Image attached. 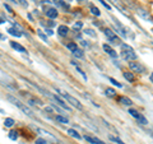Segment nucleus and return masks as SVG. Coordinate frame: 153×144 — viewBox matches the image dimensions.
<instances>
[{
    "label": "nucleus",
    "mask_w": 153,
    "mask_h": 144,
    "mask_svg": "<svg viewBox=\"0 0 153 144\" xmlns=\"http://www.w3.org/2000/svg\"><path fill=\"white\" fill-rule=\"evenodd\" d=\"M121 57L126 61H135L137 59V54L134 52V50L126 43H121Z\"/></svg>",
    "instance_id": "f257e3e1"
},
{
    "label": "nucleus",
    "mask_w": 153,
    "mask_h": 144,
    "mask_svg": "<svg viewBox=\"0 0 153 144\" xmlns=\"http://www.w3.org/2000/svg\"><path fill=\"white\" fill-rule=\"evenodd\" d=\"M8 99H9V101L12 102V103H13L14 106H17V107L19 108L20 111H22L23 114H26V115L27 116H29V117H32V119H33L35 117V115H33V111L31 110V108L28 107V106H26L24 103H22V102L19 101V99H17V98H14V97H12V96H8Z\"/></svg>",
    "instance_id": "f03ea898"
},
{
    "label": "nucleus",
    "mask_w": 153,
    "mask_h": 144,
    "mask_svg": "<svg viewBox=\"0 0 153 144\" xmlns=\"http://www.w3.org/2000/svg\"><path fill=\"white\" fill-rule=\"evenodd\" d=\"M56 92H59V93H60V95L63 96L64 98H65V99H66L68 102H69L70 105H72V106H74V107H76V108H78V110H82V108H83V106H82V103H81V102H79L76 98H74V97H73V96L68 95L66 92H64V91L59 89V88H56Z\"/></svg>",
    "instance_id": "7ed1b4c3"
},
{
    "label": "nucleus",
    "mask_w": 153,
    "mask_h": 144,
    "mask_svg": "<svg viewBox=\"0 0 153 144\" xmlns=\"http://www.w3.org/2000/svg\"><path fill=\"white\" fill-rule=\"evenodd\" d=\"M105 36L108 39V41H110L111 43H114V45H121V40L119 39V37L116 36V34L114 33L111 29H108V28H106L105 29Z\"/></svg>",
    "instance_id": "20e7f679"
},
{
    "label": "nucleus",
    "mask_w": 153,
    "mask_h": 144,
    "mask_svg": "<svg viewBox=\"0 0 153 144\" xmlns=\"http://www.w3.org/2000/svg\"><path fill=\"white\" fill-rule=\"evenodd\" d=\"M129 68H130V70L134 72V73H140V74H142V73L146 72L144 66L140 63H137V61H131V63H129Z\"/></svg>",
    "instance_id": "39448f33"
},
{
    "label": "nucleus",
    "mask_w": 153,
    "mask_h": 144,
    "mask_svg": "<svg viewBox=\"0 0 153 144\" xmlns=\"http://www.w3.org/2000/svg\"><path fill=\"white\" fill-rule=\"evenodd\" d=\"M22 96L26 98V101H27V103L29 106H36V105H42L41 103V101L40 99H37L36 97H33V96H31V95H28V93H24V92H22Z\"/></svg>",
    "instance_id": "423d86ee"
},
{
    "label": "nucleus",
    "mask_w": 153,
    "mask_h": 144,
    "mask_svg": "<svg viewBox=\"0 0 153 144\" xmlns=\"http://www.w3.org/2000/svg\"><path fill=\"white\" fill-rule=\"evenodd\" d=\"M102 47H104V50H105V52H107V55H110L112 59H116L117 57V52L115 51V50L111 47L110 45H107V43H105L104 46H102Z\"/></svg>",
    "instance_id": "0eeeda50"
},
{
    "label": "nucleus",
    "mask_w": 153,
    "mask_h": 144,
    "mask_svg": "<svg viewBox=\"0 0 153 144\" xmlns=\"http://www.w3.org/2000/svg\"><path fill=\"white\" fill-rule=\"evenodd\" d=\"M52 98H54L55 101L58 102V105H59V106H61V107H63V108H65V110L70 111V107H69V106H68V105H66L65 102H64L63 99H61V98H60V97H59V96H54V97H52Z\"/></svg>",
    "instance_id": "6e6552de"
},
{
    "label": "nucleus",
    "mask_w": 153,
    "mask_h": 144,
    "mask_svg": "<svg viewBox=\"0 0 153 144\" xmlns=\"http://www.w3.org/2000/svg\"><path fill=\"white\" fill-rule=\"evenodd\" d=\"M46 16H47L50 19L56 18V17H58V10L55 9V8H49V9L46 10Z\"/></svg>",
    "instance_id": "1a4fd4ad"
},
{
    "label": "nucleus",
    "mask_w": 153,
    "mask_h": 144,
    "mask_svg": "<svg viewBox=\"0 0 153 144\" xmlns=\"http://www.w3.org/2000/svg\"><path fill=\"white\" fill-rule=\"evenodd\" d=\"M10 46L18 52H27L26 47H23L22 45H19V43H17V42H10Z\"/></svg>",
    "instance_id": "9d476101"
},
{
    "label": "nucleus",
    "mask_w": 153,
    "mask_h": 144,
    "mask_svg": "<svg viewBox=\"0 0 153 144\" xmlns=\"http://www.w3.org/2000/svg\"><path fill=\"white\" fill-rule=\"evenodd\" d=\"M84 139L87 140L88 143H91V144H105L104 142H102V140H100L98 138H93V137H84Z\"/></svg>",
    "instance_id": "9b49d317"
},
{
    "label": "nucleus",
    "mask_w": 153,
    "mask_h": 144,
    "mask_svg": "<svg viewBox=\"0 0 153 144\" xmlns=\"http://www.w3.org/2000/svg\"><path fill=\"white\" fill-rule=\"evenodd\" d=\"M119 102H120L121 105H124V106H131V105H133V101H131L130 98H128V97H124V96L120 97V98H119Z\"/></svg>",
    "instance_id": "f8f14e48"
},
{
    "label": "nucleus",
    "mask_w": 153,
    "mask_h": 144,
    "mask_svg": "<svg viewBox=\"0 0 153 144\" xmlns=\"http://www.w3.org/2000/svg\"><path fill=\"white\" fill-rule=\"evenodd\" d=\"M68 32H69V28H68L66 26H59L58 27V33L60 34V36H66Z\"/></svg>",
    "instance_id": "ddd939ff"
},
{
    "label": "nucleus",
    "mask_w": 153,
    "mask_h": 144,
    "mask_svg": "<svg viewBox=\"0 0 153 144\" xmlns=\"http://www.w3.org/2000/svg\"><path fill=\"white\" fill-rule=\"evenodd\" d=\"M68 134H69L72 138H75V139H78V140L82 139V137L78 134V131L74 130V129H68Z\"/></svg>",
    "instance_id": "4468645a"
},
{
    "label": "nucleus",
    "mask_w": 153,
    "mask_h": 144,
    "mask_svg": "<svg viewBox=\"0 0 153 144\" xmlns=\"http://www.w3.org/2000/svg\"><path fill=\"white\" fill-rule=\"evenodd\" d=\"M137 11H138V14H139V16H140V17H143V18H144V19H151V20H153V18H152V17H151V16H149V14H148V13H147V11H146V10H143V9H138Z\"/></svg>",
    "instance_id": "2eb2a0df"
},
{
    "label": "nucleus",
    "mask_w": 153,
    "mask_h": 144,
    "mask_svg": "<svg viewBox=\"0 0 153 144\" xmlns=\"http://www.w3.org/2000/svg\"><path fill=\"white\" fill-rule=\"evenodd\" d=\"M124 78H125L128 82H130V83H133V82L135 80L133 73H130V72H125V73H124Z\"/></svg>",
    "instance_id": "dca6fc26"
},
{
    "label": "nucleus",
    "mask_w": 153,
    "mask_h": 144,
    "mask_svg": "<svg viewBox=\"0 0 153 144\" xmlns=\"http://www.w3.org/2000/svg\"><path fill=\"white\" fill-rule=\"evenodd\" d=\"M54 3L56 5H59L60 8H64V9H69V5H68L64 1V0H54Z\"/></svg>",
    "instance_id": "f3484780"
},
{
    "label": "nucleus",
    "mask_w": 153,
    "mask_h": 144,
    "mask_svg": "<svg viewBox=\"0 0 153 144\" xmlns=\"http://www.w3.org/2000/svg\"><path fill=\"white\" fill-rule=\"evenodd\" d=\"M89 10H91V13H92L93 16H97V17H98L100 14H101L100 9H98V8H96L95 5H91V7H89Z\"/></svg>",
    "instance_id": "a211bd4d"
},
{
    "label": "nucleus",
    "mask_w": 153,
    "mask_h": 144,
    "mask_svg": "<svg viewBox=\"0 0 153 144\" xmlns=\"http://www.w3.org/2000/svg\"><path fill=\"white\" fill-rule=\"evenodd\" d=\"M8 32H9V34H12V36H16V37H20V36H22V33H19L16 28H9V29H8Z\"/></svg>",
    "instance_id": "6ab92c4d"
},
{
    "label": "nucleus",
    "mask_w": 153,
    "mask_h": 144,
    "mask_svg": "<svg viewBox=\"0 0 153 144\" xmlns=\"http://www.w3.org/2000/svg\"><path fill=\"white\" fill-rule=\"evenodd\" d=\"M4 125L7 126V128H12V126L14 125V120L12 119V117H8V119H5V121H4Z\"/></svg>",
    "instance_id": "aec40b11"
},
{
    "label": "nucleus",
    "mask_w": 153,
    "mask_h": 144,
    "mask_svg": "<svg viewBox=\"0 0 153 144\" xmlns=\"http://www.w3.org/2000/svg\"><path fill=\"white\" fill-rule=\"evenodd\" d=\"M105 93H106V96H108V97L116 96V92H115V89H112V88H107V89L105 91Z\"/></svg>",
    "instance_id": "412c9836"
},
{
    "label": "nucleus",
    "mask_w": 153,
    "mask_h": 144,
    "mask_svg": "<svg viewBox=\"0 0 153 144\" xmlns=\"http://www.w3.org/2000/svg\"><path fill=\"white\" fill-rule=\"evenodd\" d=\"M137 121L139 122V124H142V125H148V121H147V119H146L144 116H142V115H140L139 117H138V119H137Z\"/></svg>",
    "instance_id": "4be33fe9"
},
{
    "label": "nucleus",
    "mask_w": 153,
    "mask_h": 144,
    "mask_svg": "<svg viewBox=\"0 0 153 144\" xmlns=\"http://www.w3.org/2000/svg\"><path fill=\"white\" fill-rule=\"evenodd\" d=\"M56 120H58V121H60V122H63V124H68V122H69L68 117H64V116H61V115H58Z\"/></svg>",
    "instance_id": "5701e85b"
},
{
    "label": "nucleus",
    "mask_w": 153,
    "mask_h": 144,
    "mask_svg": "<svg viewBox=\"0 0 153 144\" xmlns=\"http://www.w3.org/2000/svg\"><path fill=\"white\" fill-rule=\"evenodd\" d=\"M9 139L10 140H17V139H18V133L14 131V130H12L9 133Z\"/></svg>",
    "instance_id": "b1692460"
},
{
    "label": "nucleus",
    "mask_w": 153,
    "mask_h": 144,
    "mask_svg": "<svg viewBox=\"0 0 153 144\" xmlns=\"http://www.w3.org/2000/svg\"><path fill=\"white\" fill-rule=\"evenodd\" d=\"M110 140H111V142H114V143H116V144H125V143L123 142L121 139H120V138L112 137V135H111V137H110Z\"/></svg>",
    "instance_id": "393cba45"
},
{
    "label": "nucleus",
    "mask_w": 153,
    "mask_h": 144,
    "mask_svg": "<svg viewBox=\"0 0 153 144\" xmlns=\"http://www.w3.org/2000/svg\"><path fill=\"white\" fill-rule=\"evenodd\" d=\"M129 114H130L133 117H135V119H138V117L140 116V114L138 112L137 110H134V108H130V110H129Z\"/></svg>",
    "instance_id": "a878e982"
},
{
    "label": "nucleus",
    "mask_w": 153,
    "mask_h": 144,
    "mask_svg": "<svg viewBox=\"0 0 153 144\" xmlns=\"http://www.w3.org/2000/svg\"><path fill=\"white\" fill-rule=\"evenodd\" d=\"M73 55H74L75 57H79V59H82L84 56V54H83V51H81V50H75L74 52H73Z\"/></svg>",
    "instance_id": "bb28decb"
},
{
    "label": "nucleus",
    "mask_w": 153,
    "mask_h": 144,
    "mask_svg": "<svg viewBox=\"0 0 153 144\" xmlns=\"http://www.w3.org/2000/svg\"><path fill=\"white\" fill-rule=\"evenodd\" d=\"M66 47H68V49H69V50H70V51H72V52H74V51H75V50H78V47H76V43H74V42H72V43H69V45H68V46H66Z\"/></svg>",
    "instance_id": "cd10ccee"
},
{
    "label": "nucleus",
    "mask_w": 153,
    "mask_h": 144,
    "mask_svg": "<svg viewBox=\"0 0 153 144\" xmlns=\"http://www.w3.org/2000/svg\"><path fill=\"white\" fill-rule=\"evenodd\" d=\"M110 82L114 84V86H116L117 88H121V87H123V84H121V83H119V82H117L116 79H114V78H110Z\"/></svg>",
    "instance_id": "c85d7f7f"
},
{
    "label": "nucleus",
    "mask_w": 153,
    "mask_h": 144,
    "mask_svg": "<svg viewBox=\"0 0 153 144\" xmlns=\"http://www.w3.org/2000/svg\"><path fill=\"white\" fill-rule=\"evenodd\" d=\"M37 33H38V36H40L41 39L45 41V42H47V36H46V34H43V33H42V31H40V29H38Z\"/></svg>",
    "instance_id": "c756f323"
},
{
    "label": "nucleus",
    "mask_w": 153,
    "mask_h": 144,
    "mask_svg": "<svg viewBox=\"0 0 153 144\" xmlns=\"http://www.w3.org/2000/svg\"><path fill=\"white\" fill-rule=\"evenodd\" d=\"M35 144H49L47 140L46 139H42V138H38V139H36V143Z\"/></svg>",
    "instance_id": "7c9ffc66"
},
{
    "label": "nucleus",
    "mask_w": 153,
    "mask_h": 144,
    "mask_svg": "<svg viewBox=\"0 0 153 144\" xmlns=\"http://www.w3.org/2000/svg\"><path fill=\"white\" fill-rule=\"evenodd\" d=\"M98 1H100V3H101V4H102V5H104V7H105V8H107V9H108V10H111V5H110V4H108V3H106V1H105V0H98Z\"/></svg>",
    "instance_id": "2f4dec72"
},
{
    "label": "nucleus",
    "mask_w": 153,
    "mask_h": 144,
    "mask_svg": "<svg viewBox=\"0 0 153 144\" xmlns=\"http://www.w3.org/2000/svg\"><path fill=\"white\" fill-rule=\"evenodd\" d=\"M76 72H78V73H81V75H82V77H83V78H84V79H86V80H87V75H86V73H84L83 70H82V69H81V68H79V66H76Z\"/></svg>",
    "instance_id": "473e14b6"
},
{
    "label": "nucleus",
    "mask_w": 153,
    "mask_h": 144,
    "mask_svg": "<svg viewBox=\"0 0 153 144\" xmlns=\"http://www.w3.org/2000/svg\"><path fill=\"white\" fill-rule=\"evenodd\" d=\"M82 26H83V24H82V22H76V23H74L73 28H74V29H81V28H82Z\"/></svg>",
    "instance_id": "72a5a7b5"
},
{
    "label": "nucleus",
    "mask_w": 153,
    "mask_h": 144,
    "mask_svg": "<svg viewBox=\"0 0 153 144\" xmlns=\"http://www.w3.org/2000/svg\"><path fill=\"white\" fill-rule=\"evenodd\" d=\"M84 33L89 34V36H92V37H95V36H96V34L93 33V31H92V29H86V31H84Z\"/></svg>",
    "instance_id": "f704fd0d"
},
{
    "label": "nucleus",
    "mask_w": 153,
    "mask_h": 144,
    "mask_svg": "<svg viewBox=\"0 0 153 144\" xmlns=\"http://www.w3.org/2000/svg\"><path fill=\"white\" fill-rule=\"evenodd\" d=\"M19 1H20V5H23V7H26V8H27V1H26V0H19Z\"/></svg>",
    "instance_id": "c9c22d12"
},
{
    "label": "nucleus",
    "mask_w": 153,
    "mask_h": 144,
    "mask_svg": "<svg viewBox=\"0 0 153 144\" xmlns=\"http://www.w3.org/2000/svg\"><path fill=\"white\" fill-rule=\"evenodd\" d=\"M4 7H5V9H7L8 11H10V13H13V11H12V8H10V7H9V5H8V4H5Z\"/></svg>",
    "instance_id": "e433bc0d"
},
{
    "label": "nucleus",
    "mask_w": 153,
    "mask_h": 144,
    "mask_svg": "<svg viewBox=\"0 0 153 144\" xmlns=\"http://www.w3.org/2000/svg\"><path fill=\"white\" fill-rule=\"evenodd\" d=\"M46 32H47V34H49V36H51V34H54V32H52L51 29H46Z\"/></svg>",
    "instance_id": "4c0bfd02"
},
{
    "label": "nucleus",
    "mask_w": 153,
    "mask_h": 144,
    "mask_svg": "<svg viewBox=\"0 0 153 144\" xmlns=\"http://www.w3.org/2000/svg\"><path fill=\"white\" fill-rule=\"evenodd\" d=\"M49 24H50V26H51V27H52V26H55V23L52 22V20H49Z\"/></svg>",
    "instance_id": "58836bf2"
},
{
    "label": "nucleus",
    "mask_w": 153,
    "mask_h": 144,
    "mask_svg": "<svg viewBox=\"0 0 153 144\" xmlns=\"http://www.w3.org/2000/svg\"><path fill=\"white\" fill-rule=\"evenodd\" d=\"M82 45H83V46H88V43L86 42V41H82Z\"/></svg>",
    "instance_id": "ea45409f"
},
{
    "label": "nucleus",
    "mask_w": 153,
    "mask_h": 144,
    "mask_svg": "<svg viewBox=\"0 0 153 144\" xmlns=\"http://www.w3.org/2000/svg\"><path fill=\"white\" fill-rule=\"evenodd\" d=\"M45 111H49V112H51V111H52V108H50V107H47V108H45Z\"/></svg>",
    "instance_id": "a19ab883"
},
{
    "label": "nucleus",
    "mask_w": 153,
    "mask_h": 144,
    "mask_svg": "<svg viewBox=\"0 0 153 144\" xmlns=\"http://www.w3.org/2000/svg\"><path fill=\"white\" fill-rule=\"evenodd\" d=\"M76 1H86V0H76Z\"/></svg>",
    "instance_id": "79ce46f5"
},
{
    "label": "nucleus",
    "mask_w": 153,
    "mask_h": 144,
    "mask_svg": "<svg viewBox=\"0 0 153 144\" xmlns=\"http://www.w3.org/2000/svg\"><path fill=\"white\" fill-rule=\"evenodd\" d=\"M151 79H152V80H153V74H152V77H151Z\"/></svg>",
    "instance_id": "37998d69"
}]
</instances>
